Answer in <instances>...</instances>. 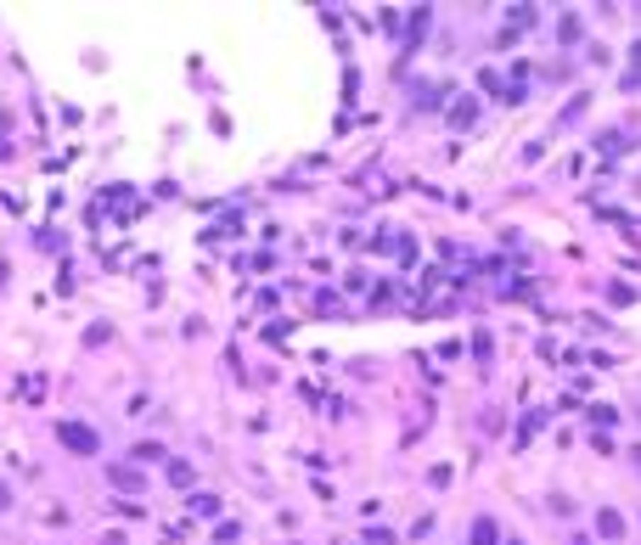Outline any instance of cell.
<instances>
[{
  "label": "cell",
  "instance_id": "cell-1",
  "mask_svg": "<svg viewBox=\"0 0 641 545\" xmlns=\"http://www.w3.org/2000/svg\"><path fill=\"white\" fill-rule=\"evenodd\" d=\"M62 444H74V450H84V456H96V433H90V427H74V422L62 427Z\"/></svg>",
  "mask_w": 641,
  "mask_h": 545
},
{
  "label": "cell",
  "instance_id": "cell-2",
  "mask_svg": "<svg viewBox=\"0 0 641 545\" xmlns=\"http://www.w3.org/2000/svg\"><path fill=\"white\" fill-rule=\"evenodd\" d=\"M473 545H495V523H489V517L473 523Z\"/></svg>",
  "mask_w": 641,
  "mask_h": 545
},
{
  "label": "cell",
  "instance_id": "cell-3",
  "mask_svg": "<svg viewBox=\"0 0 641 545\" xmlns=\"http://www.w3.org/2000/svg\"><path fill=\"white\" fill-rule=\"evenodd\" d=\"M596 529H602V534H608V540H613V534H619V529H625V523H619V512H602V517H596Z\"/></svg>",
  "mask_w": 641,
  "mask_h": 545
}]
</instances>
